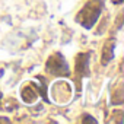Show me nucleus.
I'll return each mask as SVG.
<instances>
[{
  "label": "nucleus",
  "instance_id": "obj_2",
  "mask_svg": "<svg viewBox=\"0 0 124 124\" xmlns=\"http://www.w3.org/2000/svg\"><path fill=\"white\" fill-rule=\"evenodd\" d=\"M45 69L48 73L54 75V76H69L70 75V69H69V64L67 61L63 58V55H61L60 53H54L45 63Z\"/></svg>",
  "mask_w": 124,
  "mask_h": 124
},
{
  "label": "nucleus",
  "instance_id": "obj_5",
  "mask_svg": "<svg viewBox=\"0 0 124 124\" xmlns=\"http://www.w3.org/2000/svg\"><path fill=\"white\" fill-rule=\"evenodd\" d=\"M114 45H115L114 39H108L105 42L104 48H102V60L101 61H102L104 66H107L109 61L112 60V57H114Z\"/></svg>",
  "mask_w": 124,
  "mask_h": 124
},
{
  "label": "nucleus",
  "instance_id": "obj_3",
  "mask_svg": "<svg viewBox=\"0 0 124 124\" xmlns=\"http://www.w3.org/2000/svg\"><path fill=\"white\" fill-rule=\"evenodd\" d=\"M89 58L91 53H79L76 57V76L79 80L89 76Z\"/></svg>",
  "mask_w": 124,
  "mask_h": 124
},
{
  "label": "nucleus",
  "instance_id": "obj_1",
  "mask_svg": "<svg viewBox=\"0 0 124 124\" xmlns=\"http://www.w3.org/2000/svg\"><path fill=\"white\" fill-rule=\"evenodd\" d=\"M102 0H88L86 5L80 9V12L76 16V21L86 29H91L98 18L101 16V10H102Z\"/></svg>",
  "mask_w": 124,
  "mask_h": 124
},
{
  "label": "nucleus",
  "instance_id": "obj_7",
  "mask_svg": "<svg viewBox=\"0 0 124 124\" xmlns=\"http://www.w3.org/2000/svg\"><path fill=\"white\" fill-rule=\"evenodd\" d=\"M6 121L9 123V118H0V123H6Z\"/></svg>",
  "mask_w": 124,
  "mask_h": 124
},
{
  "label": "nucleus",
  "instance_id": "obj_4",
  "mask_svg": "<svg viewBox=\"0 0 124 124\" xmlns=\"http://www.w3.org/2000/svg\"><path fill=\"white\" fill-rule=\"evenodd\" d=\"M21 96H22V99H23L26 104H32V102H35V99H37V96H38L37 85H35L34 82H31V85H28V86H25V88L22 89Z\"/></svg>",
  "mask_w": 124,
  "mask_h": 124
},
{
  "label": "nucleus",
  "instance_id": "obj_6",
  "mask_svg": "<svg viewBox=\"0 0 124 124\" xmlns=\"http://www.w3.org/2000/svg\"><path fill=\"white\" fill-rule=\"evenodd\" d=\"M82 123H93V124H96L98 121L95 118H92V115H85V118L82 120Z\"/></svg>",
  "mask_w": 124,
  "mask_h": 124
}]
</instances>
